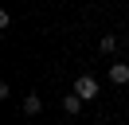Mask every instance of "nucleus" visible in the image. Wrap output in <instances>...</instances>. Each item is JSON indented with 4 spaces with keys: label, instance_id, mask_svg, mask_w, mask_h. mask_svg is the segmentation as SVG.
<instances>
[{
    "label": "nucleus",
    "instance_id": "4",
    "mask_svg": "<svg viewBox=\"0 0 129 125\" xmlns=\"http://www.w3.org/2000/svg\"><path fill=\"white\" fill-rule=\"evenodd\" d=\"M63 109H67V113H78V109H82V98H78V94H67V98H63Z\"/></svg>",
    "mask_w": 129,
    "mask_h": 125
},
{
    "label": "nucleus",
    "instance_id": "5",
    "mask_svg": "<svg viewBox=\"0 0 129 125\" xmlns=\"http://www.w3.org/2000/svg\"><path fill=\"white\" fill-rule=\"evenodd\" d=\"M98 47H102V51H113V47H117V35H102V43H98Z\"/></svg>",
    "mask_w": 129,
    "mask_h": 125
},
{
    "label": "nucleus",
    "instance_id": "3",
    "mask_svg": "<svg viewBox=\"0 0 129 125\" xmlns=\"http://www.w3.org/2000/svg\"><path fill=\"white\" fill-rule=\"evenodd\" d=\"M39 109H43V102H39V94H27V98H24V113H39Z\"/></svg>",
    "mask_w": 129,
    "mask_h": 125
},
{
    "label": "nucleus",
    "instance_id": "1",
    "mask_svg": "<svg viewBox=\"0 0 129 125\" xmlns=\"http://www.w3.org/2000/svg\"><path fill=\"white\" fill-rule=\"evenodd\" d=\"M74 94H78L82 102H90V98H98V78H90V74H82V78H74Z\"/></svg>",
    "mask_w": 129,
    "mask_h": 125
},
{
    "label": "nucleus",
    "instance_id": "2",
    "mask_svg": "<svg viewBox=\"0 0 129 125\" xmlns=\"http://www.w3.org/2000/svg\"><path fill=\"white\" fill-rule=\"evenodd\" d=\"M110 82L113 86H125L129 82V62H110Z\"/></svg>",
    "mask_w": 129,
    "mask_h": 125
}]
</instances>
